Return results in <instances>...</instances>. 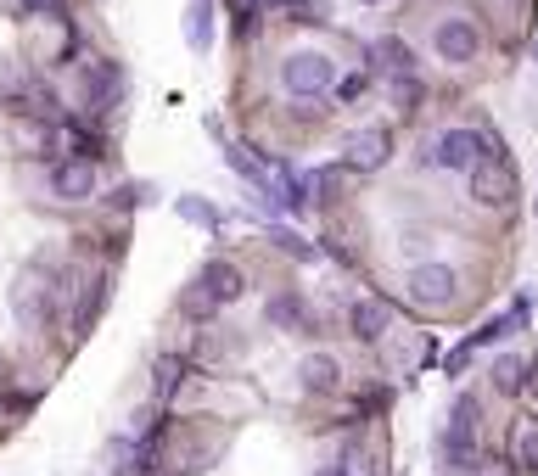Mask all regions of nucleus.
I'll return each mask as SVG.
<instances>
[{
	"label": "nucleus",
	"mask_w": 538,
	"mask_h": 476,
	"mask_svg": "<svg viewBox=\"0 0 538 476\" xmlns=\"http://www.w3.org/2000/svg\"><path fill=\"white\" fill-rule=\"evenodd\" d=\"M471 353H477V348H471V342H460V348H454L449 359H443V370H449V376H460V370L471 364Z\"/></svg>",
	"instance_id": "nucleus-28"
},
{
	"label": "nucleus",
	"mask_w": 538,
	"mask_h": 476,
	"mask_svg": "<svg viewBox=\"0 0 538 476\" xmlns=\"http://www.w3.org/2000/svg\"><path fill=\"white\" fill-rule=\"evenodd\" d=\"M354 6H387V0H354Z\"/></svg>",
	"instance_id": "nucleus-32"
},
{
	"label": "nucleus",
	"mask_w": 538,
	"mask_h": 476,
	"mask_svg": "<svg viewBox=\"0 0 538 476\" xmlns=\"http://www.w3.org/2000/svg\"><path fill=\"white\" fill-rule=\"evenodd\" d=\"M342 476H376V454L370 448H359V443H348L342 448V465H337Z\"/></svg>",
	"instance_id": "nucleus-22"
},
{
	"label": "nucleus",
	"mask_w": 538,
	"mask_h": 476,
	"mask_svg": "<svg viewBox=\"0 0 538 476\" xmlns=\"http://www.w3.org/2000/svg\"><path fill=\"white\" fill-rule=\"evenodd\" d=\"M376 68L387 73V79H415V51L404 40H398V34H387V40H376Z\"/></svg>",
	"instance_id": "nucleus-12"
},
{
	"label": "nucleus",
	"mask_w": 538,
	"mask_h": 476,
	"mask_svg": "<svg viewBox=\"0 0 538 476\" xmlns=\"http://www.w3.org/2000/svg\"><path fill=\"white\" fill-rule=\"evenodd\" d=\"M219 140H225V135H219ZM225 163L236 168L241 180L253 185V191H264V185H269V168H258V157L247 152V146H236V140H225Z\"/></svg>",
	"instance_id": "nucleus-17"
},
{
	"label": "nucleus",
	"mask_w": 538,
	"mask_h": 476,
	"mask_svg": "<svg viewBox=\"0 0 538 476\" xmlns=\"http://www.w3.org/2000/svg\"><path fill=\"white\" fill-rule=\"evenodd\" d=\"M393 96H398V107H415V101H421V84H415V79H393Z\"/></svg>",
	"instance_id": "nucleus-27"
},
{
	"label": "nucleus",
	"mask_w": 538,
	"mask_h": 476,
	"mask_svg": "<svg viewBox=\"0 0 538 476\" xmlns=\"http://www.w3.org/2000/svg\"><path fill=\"white\" fill-rule=\"evenodd\" d=\"M264 320H269V325H281V331H292V325H303V297H298V292H281V297H269Z\"/></svg>",
	"instance_id": "nucleus-19"
},
{
	"label": "nucleus",
	"mask_w": 538,
	"mask_h": 476,
	"mask_svg": "<svg viewBox=\"0 0 538 476\" xmlns=\"http://www.w3.org/2000/svg\"><path fill=\"white\" fill-rule=\"evenodd\" d=\"M516 465L527 476H538V420L533 426H516Z\"/></svg>",
	"instance_id": "nucleus-20"
},
{
	"label": "nucleus",
	"mask_w": 538,
	"mask_h": 476,
	"mask_svg": "<svg viewBox=\"0 0 538 476\" xmlns=\"http://www.w3.org/2000/svg\"><path fill=\"white\" fill-rule=\"evenodd\" d=\"M471 196H477L482 208H505L510 196H516V168L505 157H482L471 168Z\"/></svg>",
	"instance_id": "nucleus-4"
},
{
	"label": "nucleus",
	"mask_w": 538,
	"mask_h": 476,
	"mask_svg": "<svg viewBox=\"0 0 538 476\" xmlns=\"http://www.w3.org/2000/svg\"><path fill=\"white\" fill-rule=\"evenodd\" d=\"M241 292H247V275H241L236 264H225V258H213V264H202L197 286H191V314H208V308H230Z\"/></svg>",
	"instance_id": "nucleus-2"
},
{
	"label": "nucleus",
	"mask_w": 538,
	"mask_h": 476,
	"mask_svg": "<svg viewBox=\"0 0 538 476\" xmlns=\"http://www.w3.org/2000/svg\"><path fill=\"white\" fill-rule=\"evenodd\" d=\"M281 90L292 101H320L337 90V62H331L326 51H298V56H286V68H281Z\"/></svg>",
	"instance_id": "nucleus-1"
},
{
	"label": "nucleus",
	"mask_w": 538,
	"mask_h": 476,
	"mask_svg": "<svg viewBox=\"0 0 538 476\" xmlns=\"http://www.w3.org/2000/svg\"><path fill=\"white\" fill-rule=\"evenodd\" d=\"M292 12L298 17H326V0H292Z\"/></svg>",
	"instance_id": "nucleus-29"
},
{
	"label": "nucleus",
	"mask_w": 538,
	"mask_h": 476,
	"mask_svg": "<svg viewBox=\"0 0 538 476\" xmlns=\"http://www.w3.org/2000/svg\"><path fill=\"white\" fill-rule=\"evenodd\" d=\"M51 191L68 196V202L90 196V191H96V163H90V157H62V163L51 168Z\"/></svg>",
	"instance_id": "nucleus-9"
},
{
	"label": "nucleus",
	"mask_w": 538,
	"mask_h": 476,
	"mask_svg": "<svg viewBox=\"0 0 538 476\" xmlns=\"http://www.w3.org/2000/svg\"><path fill=\"white\" fill-rule=\"evenodd\" d=\"M387 157H393V135H387V129H359V135H348V146H342V168H354V174H376Z\"/></svg>",
	"instance_id": "nucleus-8"
},
{
	"label": "nucleus",
	"mask_w": 538,
	"mask_h": 476,
	"mask_svg": "<svg viewBox=\"0 0 538 476\" xmlns=\"http://www.w3.org/2000/svg\"><path fill=\"white\" fill-rule=\"evenodd\" d=\"M107 465H113V476H157V432H146L141 443L135 437H113L107 443Z\"/></svg>",
	"instance_id": "nucleus-6"
},
{
	"label": "nucleus",
	"mask_w": 538,
	"mask_h": 476,
	"mask_svg": "<svg viewBox=\"0 0 538 476\" xmlns=\"http://www.w3.org/2000/svg\"><path fill=\"white\" fill-rule=\"evenodd\" d=\"M180 381H185V359H180V353H163V359H157V392H163V398H174V392H180Z\"/></svg>",
	"instance_id": "nucleus-21"
},
{
	"label": "nucleus",
	"mask_w": 538,
	"mask_h": 476,
	"mask_svg": "<svg viewBox=\"0 0 538 476\" xmlns=\"http://www.w3.org/2000/svg\"><path fill=\"white\" fill-rule=\"evenodd\" d=\"M230 12H236V28H241V34H253V23H258V0H230Z\"/></svg>",
	"instance_id": "nucleus-25"
},
{
	"label": "nucleus",
	"mask_w": 538,
	"mask_h": 476,
	"mask_svg": "<svg viewBox=\"0 0 538 476\" xmlns=\"http://www.w3.org/2000/svg\"><path fill=\"white\" fill-rule=\"evenodd\" d=\"M432 51L443 56V62H471V56L482 51V34L471 17H443L438 28H432Z\"/></svg>",
	"instance_id": "nucleus-7"
},
{
	"label": "nucleus",
	"mask_w": 538,
	"mask_h": 476,
	"mask_svg": "<svg viewBox=\"0 0 538 476\" xmlns=\"http://www.w3.org/2000/svg\"><path fill=\"white\" fill-rule=\"evenodd\" d=\"M118 96H124V73H118L113 62H96V68L85 73V101L90 107H113Z\"/></svg>",
	"instance_id": "nucleus-11"
},
{
	"label": "nucleus",
	"mask_w": 538,
	"mask_h": 476,
	"mask_svg": "<svg viewBox=\"0 0 538 476\" xmlns=\"http://www.w3.org/2000/svg\"><path fill=\"white\" fill-rule=\"evenodd\" d=\"M314 476H342V471H337V465H326V471H314Z\"/></svg>",
	"instance_id": "nucleus-31"
},
{
	"label": "nucleus",
	"mask_w": 538,
	"mask_h": 476,
	"mask_svg": "<svg viewBox=\"0 0 538 476\" xmlns=\"http://www.w3.org/2000/svg\"><path fill=\"white\" fill-rule=\"evenodd\" d=\"M370 90V73H348V79H337V96L342 101H359Z\"/></svg>",
	"instance_id": "nucleus-24"
},
{
	"label": "nucleus",
	"mask_w": 538,
	"mask_h": 476,
	"mask_svg": "<svg viewBox=\"0 0 538 476\" xmlns=\"http://www.w3.org/2000/svg\"><path fill=\"white\" fill-rule=\"evenodd\" d=\"M185 45L191 51H213V0H191V12H185Z\"/></svg>",
	"instance_id": "nucleus-14"
},
{
	"label": "nucleus",
	"mask_w": 538,
	"mask_h": 476,
	"mask_svg": "<svg viewBox=\"0 0 538 476\" xmlns=\"http://www.w3.org/2000/svg\"><path fill=\"white\" fill-rule=\"evenodd\" d=\"M488 376H494L499 392H510V398H516V392H527V359H522V353H499Z\"/></svg>",
	"instance_id": "nucleus-16"
},
{
	"label": "nucleus",
	"mask_w": 538,
	"mask_h": 476,
	"mask_svg": "<svg viewBox=\"0 0 538 476\" xmlns=\"http://www.w3.org/2000/svg\"><path fill=\"white\" fill-rule=\"evenodd\" d=\"M477 420H482V409H477V398L471 392H460L454 398V409H449V443H477Z\"/></svg>",
	"instance_id": "nucleus-13"
},
{
	"label": "nucleus",
	"mask_w": 538,
	"mask_h": 476,
	"mask_svg": "<svg viewBox=\"0 0 538 476\" xmlns=\"http://www.w3.org/2000/svg\"><path fill=\"white\" fill-rule=\"evenodd\" d=\"M533 56H538V45H533Z\"/></svg>",
	"instance_id": "nucleus-33"
},
{
	"label": "nucleus",
	"mask_w": 538,
	"mask_h": 476,
	"mask_svg": "<svg viewBox=\"0 0 538 476\" xmlns=\"http://www.w3.org/2000/svg\"><path fill=\"white\" fill-rule=\"evenodd\" d=\"M269 236L281 241V247L292 252V258H298V264H314V258H320V252H314V247H309V241H303V236H292V230H269Z\"/></svg>",
	"instance_id": "nucleus-23"
},
{
	"label": "nucleus",
	"mask_w": 538,
	"mask_h": 476,
	"mask_svg": "<svg viewBox=\"0 0 538 476\" xmlns=\"http://www.w3.org/2000/svg\"><path fill=\"white\" fill-rule=\"evenodd\" d=\"M505 331H510V320H488V325H482L477 336H471V348H488V342H499V336H505Z\"/></svg>",
	"instance_id": "nucleus-26"
},
{
	"label": "nucleus",
	"mask_w": 538,
	"mask_h": 476,
	"mask_svg": "<svg viewBox=\"0 0 538 476\" xmlns=\"http://www.w3.org/2000/svg\"><path fill=\"white\" fill-rule=\"evenodd\" d=\"M275 6H281V0H275Z\"/></svg>",
	"instance_id": "nucleus-35"
},
{
	"label": "nucleus",
	"mask_w": 538,
	"mask_h": 476,
	"mask_svg": "<svg viewBox=\"0 0 538 476\" xmlns=\"http://www.w3.org/2000/svg\"><path fill=\"white\" fill-rule=\"evenodd\" d=\"M348 325H354L359 342H382L387 325H393V314H387V303H376V297H359L354 314H348Z\"/></svg>",
	"instance_id": "nucleus-10"
},
{
	"label": "nucleus",
	"mask_w": 538,
	"mask_h": 476,
	"mask_svg": "<svg viewBox=\"0 0 538 476\" xmlns=\"http://www.w3.org/2000/svg\"><path fill=\"white\" fill-rule=\"evenodd\" d=\"M23 12H45V6H57V0H17Z\"/></svg>",
	"instance_id": "nucleus-30"
},
{
	"label": "nucleus",
	"mask_w": 538,
	"mask_h": 476,
	"mask_svg": "<svg viewBox=\"0 0 538 476\" xmlns=\"http://www.w3.org/2000/svg\"><path fill=\"white\" fill-rule=\"evenodd\" d=\"M482 157H488V146H482L477 129H443V135L426 146V163H432V168H466V174H471Z\"/></svg>",
	"instance_id": "nucleus-3"
},
{
	"label": "nucleus",
	"mask_w": 538,
	"mask_h": 476,
	"mask_svg": "<svg viewBox=\"0 0 538 476\" xmlns=\"http://www.w3.org/2000/svg\"><path fill=\"white\" fill-rule=\"evenodd\" d=\"M174 208H180V219H185V224H197V230H225V213L213 208L208 196H180Z\"/></svg>",
	"instance_id": "nucleus-18"
},
{
	"label": "nucleus",
	"mask_w": 538,
	"mask_h": 476,
	"mask_svg": "<svg viewBox=\"0 0 538 476\" xmlns=\"http://www.w3.org/2000/svg\"><path fill=\"white\" fill-rule=\"evenodd\" d=\"M298 376H303V387H309V392H337L342 370H337V359H331V353H309Z\"/></svg>",
	"instance_id": "nucleus-15"
},
{
	"label": "nucleus",
	"mask_w": 538,
	"mask_h": 476,
	"mask_svg": "<svg viewBox=\"0 0 538 476\" xmlns=\"http://www.w3.org/2000/svg\"><path fill=\"white\" fill-rule=\"evenodd\" d=\"M533 213H538V202H533Z\"/></svg>",
	"instance_id": "nucleus-34"
},
{
	"label": "nucleus",
	"mask_w": 538,
	"mask_h": 476,
	"mask_svg": "<svg viewBox=\"0 0 538 476\" xmlns=\"http://www.w3.org/2000/svg\"><path fill=\"white\" fill-rule=\"evenodd\" d=\"M454 292H460V280H454L449 264H421V269H410V303L415 308H449Z\"/></svg>",
	"instance_id": "nucleus-5"
}]
</instances>
